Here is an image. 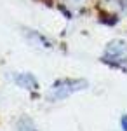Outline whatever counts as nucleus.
I'll list each match as a JSON object with an SVG mask.
<instances>
[{
	"label": "nucleus",
	"mask_w": 127,
	"mask_h": 131,
	"mask_svg": "<svg viewBox=\"0 0 127 131\" xmlns=\"http://www.w3.org/2000/svg\"><path fill=\"white\" fill-rule=\"evenodd\" d=\"M85 86H87V82L84 79H61V81H56L49 91V100L50 101L66 100L73 93L85 89Z\"/></svg>",
	"instance_id": "1"
},
{
	"label": "nucleus",
	"mask_w": 127,
	"mask_h": 131,
	"mask_svg": "<svg viewBox=\"0 0 127 131\" xmlns=\"http://www.w3.org/2000/svg\"><path fill=\"white\" fill-rule=\"evenodd\" d=\"M103 60L110 61L113 65L127 61V44L125 42H120V40H115V42H111V44H108Z\"/></svg>",
	"instance_id": "2"
},
{
	"label": "nucleus",
	"mask_w": 127,
	"mask_h": 131,
	"mask_svg": "<svg viewBox=\"0 0 127 131\" xmlns=\"http://www.w3.org/2000/svg\"><path fill=\"white\" fill-rule=\"evenodd\" d=\"M16 84L19 88H23V89H37L39 88V82H37V79L31 73H19V75H16Z\"/></svg>",
	"instance_id": "3"
},
{
	"label": "nucleus",
	"mask_w": 127,
	"mask_h": 131,
	"mask_svg": "<svg viewBox=\"0 0 127 131\" xmlns=\"http://www.w3.org/2000/svg\"><path fill=\"white\" fill-rule=\"evenodd\" d=\"M18 131H39V129L35 128V124L31 122V119L23 117V119L18 121Z\"/></svg>",
	"instance_id": "4"
},
{
	"label": "nucleus",
	"mask_w": 127,
	"mask_h": 131,
	"mask_svg": "<svg viewBox=\"0 0 127 131\" xmlns=\"http://www.w3.org/2000/svg\"><path fill=\"white\" fill-rule=\"evenodd\" d=\"M120 126H122V131H127V114H125V115H122V119H120Z\"/></svg>",
	"instance_id": "5"
}]
</instances>
